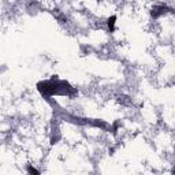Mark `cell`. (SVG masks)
Returning <instances> with one entry per match:
<instances>
[{"mask_svg":"<svg viewBox=\"0 0 175 175\" xmlns=\"http://www.w3.org/2000/svg\"><path fill=\"white\" fill-rule=\"evenodd\" d=\"M115 21H116V17H115V15H112V17H111V18H108V21H107L108 29H109L111 32H114V26H115Z\"/></svg>","mask_w":175,"mask_h":175,"instance_id":"obj_1","label":"cell"},{"mask_svg":"<svg viewBox=\"0 0 175 175\" xmlns=\"http://www.w3.org/2000/svg\"><path fill=\"white\" fill-rule=\"evenodd\" d=\"M28 171H29V172H30V174H39V171H37V170H36V168H33V167H29V168H28Z\"/></svg>","mask_w":175,"mask_h":175,"instance_id":"obj_2","label":"cell"}]
</instances>
